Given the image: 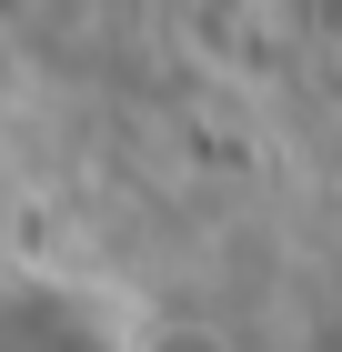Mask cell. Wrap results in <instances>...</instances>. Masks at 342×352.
Returning a JSON list of instances; mask_svg holds the SVG:
<instances>
[]
</instances>
